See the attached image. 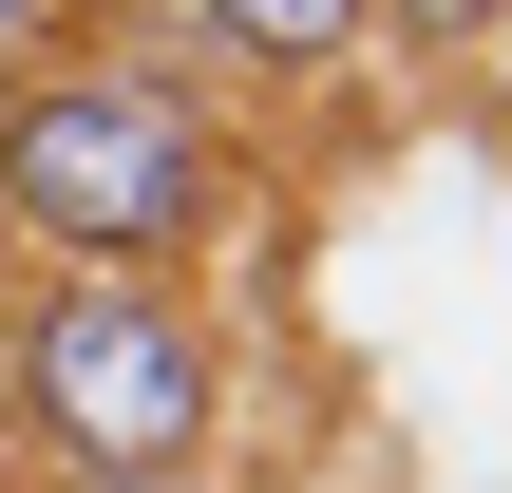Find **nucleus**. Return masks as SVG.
Returning <instances> with one entry per match:
<instances>
[{
	"label": "nucleus",
	"mask_w": 512,
	"mask_h": 493,
	"mask_svg": "<svg viewBox=\"0 0 512 493\" xmlns=\"http://www.w3.org/2000/svg\"><path fill=\"white\" fill-rule=\"evenodd\" d=\"M19 437L57 456V493H114V475H209V418H228V361L171 285L133 266H57L19 304V361H0Z\"/></svg>",
	"instance_id": "f257e3e1"
},
{
	"label": "nucleus",
	"mask_w": 512,
	"mask_h": 493,
	"mask_svg": "<svg viewBox=\"0 0 512 493\" xmlns=\"http://www.w3.org/2000/svg\"><path fill=\"white\" fill-rule=\"evenodd\" d=\"M209 114L171 95V76H19L0 95V209L57 247V266H152V247H190L209 228Z\"/></svg>",
	"instance_id": "f03ea898"
},
{
	"label": "nucleus",
	"mask_w": 512,
	"mask_h": 493,
	"mask_svg": "<svg viewBox=\"0 0 512 493\" xmlns=\"http://www.w3.org/2000/svg\"><path fill=\"white\" fill-rule=\"evenodd\" d=\"M190 38H228L247 76H323L361 38V0H190Z\"/></svg>",
	"instance_id": "7ed1b4c3"
},
{
	"label": "nucleus",
	"mask_w": 512,
	"mask_h": 493,
	"mask_svg": "<svg viewBox=\"0 0 512 493\" xmlns=\"http://www.w3.org/2000/svg\"><path fill=\"white\" fill-rule=\"evenodd\" d=\"M361 19H418V38H494V0H361Z\"/></svg>",
	"instance_id": "20e7f679"
},
{
	"label": "nucleus",
	"mask_w": 512,
	"mask_h": 493,
	"mask_svg": "<svg viewBox=\"0 0 512 493\" xmlns=\"http://www.w3.org/2000/svg\"><path fill=\"white\" fill-rule=\"evenodd\" d=\"M114 493H209V475H114Z\"/></svg>",
	"instance_id": "39448f33"
},
{
	"label": "nucleus",
	"mask_w": 512,
	"mask_h": 493,
	"mask_svg": "<svg viewBox=\"0 0 512 493\" xmlns=\"http://www.w3.org/2000/svg\"><path fill=\"white\" fill-rule=\"evenodd\" d=\"M0 19H19V0H0Z\"/></svg>",
	"instance_id": "423d86ee"
}]
</instances>
